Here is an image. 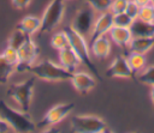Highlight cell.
Listing matches in <instances>:
<instances>
[{
  "label": "cell",
  "instance_id": "cell-3",
  "mask_svg": "<svg viewBox=\"0 0 154 133\" xmlns=\"http://www.w3.org/2000/svg\"><path fill=\"white\" fill-rule=\"evenodd\" d=\"M30 115L17 110L8 105L4 99H0V117L4 119L14 132H34L36 125L29 117Z\"/></svg>",
  "mask_w": 154,
  "mask_h": 133
},
{
  "label": "cell",
  "instance_id": "cell-2",
  "mask_svg": "<svg viewBox=\"0 0 154 133\" xmlns=\"http://www.w3.org/2000/svg\"><path fill=\"white\" fill-rule=\"evenodd\" d=\"M28 72L35 75V78H40L47 81H64L70 80L72 77L70 71L51 60H43L36 65H31L28 68Z\"/></svg>",
  "mask_w": 154,
  "mask_h": 133
},
{
  "label": "cell",
  "instance_id": "cell-8",
  "mask_svg": "<svg viewBox=\"0 0 154 133\" xmlns=\"http://www.w3.org/2000/svg\"><path fill=\"white\" fill-rule=\"evenodd\" d=\"M40 53V49L34 40L30 38V36L26 37L24 43L18 48V64L14 67V71L17 72H28V68L34 65L37 55Z\"/></svg>",
  "mask_w": 154,
  "mask_h": 133
},
{
  "label": "cell",
  "instance_id": "cell-26",
  "mask_svg": "<svg viewBox=\"0 0 154 133\" xmlns=\"http://www.w3.org/2000/svg\"><path fill=\"white\" fill-rule=\"evenodd\" d=\"M132 22H134V19L126 12H120V13L113 14V25H116V26L130 28Z\"/></svg>",
  "mask_w": 154,
  "mask_h": 133
},
{
  "label": "cell",
  "instance_id": "cell-31",
  "mask_svg": "<svg viewBox=\"0 0 154 133\" xmlns=\"http://www.w3.org/2000/svg\"><path fill=\"white\" fill-rule=\"evenodd\" d=\"M11 131H12L11 126H10L4 119L0 117V133H8V132H11Z\"/></svg>",
  "mask_w": 154,
  "mask_h": 133
},
{
  "label": "cell",
  "instance_id": "cell-28",
  "mask_svg": "<svg viewBox=\"0 0 154 133\" xmlns=\"http://www.w3.org/2000/svg\"><path fill=\"white\" fill-rule=\"evenodd\" d=\"M128 1H129V0H112L109 11H111L113 14H116V13H120V12H125Z\"/></svg>",
  "mask_w": 154,
  "mask_h": 133
},
{
  "label": "cell",
  "instance_id": "cell-7",
  "mask_svg": "<svg viewBox=\"0 0 154 133\" xmlns=\"http://www.w3.org/2000/svg\"><path fill=\"white\" fill-rule=\"evenodd\" d=\"M73 108H75V103L72 102L53 105L46 111L43 117L36 123V128L43 129V128H49V127H53L54 125H58L71 114Z\"/></svg>",
  "mask_w": 154,
  "mask_h": 133
},
{
  "label": "cell",
  "instance_id": "cell-12",
  "mask_svg": "<svg viewBox=\"0 0 154 133\" xmlns=\"http://www.w3.org/2000/svg\"><path fill=\"white\" fill-rule=\"evenodd\" d=\"M70 81H71L72 86L75 87V90L82 95L89 92L96 85V80H95L94 75H91L87 72H76L75 71L72 73Z\"/></svg>",
  "mask_w": 154,
  "mask_h": 133
},
{
  "label": "cell",
  "instance_id": "cell-9",
  "mask_svg": "<svg viewBox=\"0 0 154 133\" xmlns=\"http://www.w3.org/2000/svg\"><path fill=\"white\" fill-rule=\"evenodd\" d=\"M95 19H96V16H95V11L89 6V7H84V8H81L76 12L73 19H72V23H71V26L77 31L79 32L81 35H83L84 37L90 35L91 32V29L94 26V23H95Z\"/></svg>",
  "mask_w": 154,
  "mask_h": 133
},
{
  "label": "cell",
  "instance_id": "cell-18",
  "mask_svg": "<svg viewBox=\"0 0 154 133\" xmlns=\"http://www.w3.org/2000/svg\"><path fill=\"white\" fill-rule=\"evenodd\" d=\"M40 26H41V18H37L35 16H25L17 24L16 28L25 32L28 36H31L40 30Z\"/></svg>",
  "mask_w": 154,
  "mask_h": 133
},
{
  "label": "cell",
  "instance_id": "cell-27",
  "mask_svg": "<svg viewBox=\"0 0 154 133\" xmlns=\"http://www.w3.org/2000/svg\"><path fill=\"white\" fill-rule=\"evenodd\" d=\"M1 55H2L10 64L14 65V67H16V65L18 64V60H19V58H18V49H16L14 47L7 44V47L5 48V50L2 52Z\"/></svg>",
  "mask_w": 154,
  "mask_h": 133
},
{
  "label": "cell",
  "instance_id": "cell-34",
  "mask_svg": "<svg viewBox=\"0 0 154 133\" xmlns=\"http://www.w3.org/2000/svg\"><path fill=\"white\" fill-rule=\"evenodd\" d=\"M150 4H153V5H154V0H150Z\"/></svg>",
  "mask_w": 154,
  "mask_h": 133
},
{
  "label": "cell",
  "instance_id": "cell-20",
  "mask_svg": "<svg viewBox=\"0 0 154 133\" xmlns=\"http://www.w3.org/2000/svg\"><path fill=\"white\" fill-rule=\"evenodd\" d=\"M14 72V65L10 64L0 54V84H7L11 74Z\"/></svg>",
  "mask_w": 154,
  "mask_h": 133
},
{
  "label": "cell",
  "instance_id": "cell-21",
  "mask_svg": "<svg viewBox=\"0 0 154 133\" xmlns=\"http://www.w3.org/2000/svg\"><path fill=\"white\" fill-rule=\"evenodd\" d=\"M51 46L55 49V50H61L66 47L70 46L69 43V37L66 35V32L63 30V31H58L55 32L52 37H51Z\"/></svg>",
  "mask_w": 154,
  "mask_h": 133
},
{
  "label": "cell",
  "instance_id": "cell-1",
  "mask_svg": "<svg viewBox=\"0 0 154 133\" xmlns=\"http://www.w3.org/2000/svg\"><path fill=\"white\" fill-rule=\"evenodd\" d=\"M64 31L66 32L67 37H69V43L70 47L75 50V53L78 55V58L81 59V62L84 64V66H87V68L90 69V72L97 78H100V73L95 66V64L93 62L91 58H90V48H89V43L85 40V37L83 35H81L79 32H77L71 25L66 26L64 29Z\"/></svg>",
  "mask_w": 154,
  "mask_h": 133
},
{
  "label": "cell",
  "instance_id": "cell-23",
  "mask_svg": "<svg viewBox=\"0 0 154 133\" xmlns=\"http://www.w3.org/2000/svg\"><path fill=\"white\" fill-rule=\"evenodd\" d=\"M26 37H28V35L25 32H23L22 30H19V29L16 28L14 31L12 32V35L8 38V44L12 46V47H14L16 49H18L24 43V41L26 40Z\"/></svg>",
  "mask_w": 154,
  "mask_h": 133
},
{
  "label": "cell",
  "instance_id": "cell-24",
  "mask_svg": "<svg viewBox=\"0 0 154 133\" xmlns=\"http://www.w3.org/2000/svg\"><path fill=\"white\" fill-rule=\"evenodd\" d=\"M137 18L141 20L148 22V23H154V5L148 4L144 6H141Z\"/></svg>",
  "mask_w": 154,
  "mask_h": 133
},
{
  "label": "cell",
  "instance_id": "cell-17",
  "mask_svg": "<svg viewBox=\"0 0 154 133\" xmlns=\"http://www.w3.org/2000/svg\"><path fill=\"white\" fill-rule=\"evenodd\" d=\"M154 47V37H132L128 48L129 52L146 54Z\"/></svg>",
  "mask_w": 154,
  "mask_h": 133
},
{
  "label": "cell",
  "instance_id": "cell-15",
  "mask_svg": "<svg viewBox=\"0 0 154 133\" xmlns=\"http://www.w3.org/2000/svg\"><path fill=\"white\" fill-rule=\"evenodd\" d=\"M109 37L111 40L119 47L125 48L129 46L131 38H132V34L130 28H123V26H116L113 25L112 29L109 30Z\"/></svg>",
  "mask_w": 154,
  "mask_h": 133
},
{
  "label": "cell",
  "instance_id": "cell-14",
  "mask_svg": "<svg viewBox=\"0 0 154 133\" xmlns=\"http://www.w3.org/2000/svg\"><path fill=\"white\" fill-rule=\"evenodd\" d=\"M59 61H60V65L67 71H70L71 73H73L77 66L81 64V59L70 46L59 50Z\"/></svg>",
  "mask_w": 154,
  "mask_h": 133
},
{
  "label": "cell",
  "instance_id": "cell-10",
  "mask_svg": "<svg viewBox=\"0 0 154 133\" xmlns=\"http://www.w3.org/2000/svg\"><path fill=\"white\" fill-rule=\"evenodd\" d=\"M135 72L129 66L125 56H116L106 71L107 78H135Z\"/></svg>",
  "mask_w": 154,
  "mask_h": 133
},
{
  "label": "cell",
  "instance_id": "cell-5",
  "mask_svg": "<svg viewBox=\"0 0 154 133\" xmlns=\"http://www.w3.org/2000/svg\"><path fill=\"white\" fill-rule=\"evenodd\" d=\"M71 128L77 133H102L107 131V123L96 115H75L70 120Z\"/></svg>",
  "mask_w": 154,
  "mask_h": 133
},
{
  "label": "cell",
  "instance_id": "cell-6",
  "mask_svg": "<svg viewBox=\"0 0 154 133\" xmlns=\"http://www.w3.org/2000/svg\"><path fill=\"white\" fill-rule=\"evenodd\" d=\"M64 11H65L64 0H51V2L47 5L41 17V26L38 32L40 34L49 32L57 25H59L60 22L63 20Z\"/></svg>",
  "mask_w": 154,
  "mask_h": 133
},
{
  "label": "cell",
  "instance_id": "cell-4",
  "mask_svg": "<svg viewBox=\"0 0 154 133\" xmlns=\"http://www.w3.org/2000/svg\"><path fill=\"white\" fill-rule=\"evenodd\" d=\"M34 85H35V75L25 79L22 83H16L10 85L6 92L7 96L13 98L18 103V105L20 107V110L26 114H29L31 98L34 93Z\"/></svg>",
  "mask_w": 154,
  "mask_h": 133
},
{
  "label": "cell",
  "instance_id": "cell-11",
  "mask_svg": "<svg viewBox=\"0 0 154 133\" xmlns=\"http://www.w3.org/2000/svg\"><path fill=\"white\" fill-rule=\"evenodd\" d=\"M113 26V13L111 11L101 12V14L95 19L94 26L91 29V32L89 35L88 43L90 44L93 41H95L97 37L103 36L109 32V30Z\"/></svg>",
  "mask_w": 154,
  "mask_h": 133
},
{
  "label": "cell",
  "instance_id": "cell-25",
  "mask_svg": "<svg viewBox=\"0 0 154 133\" xmlns=\"http://www.w3.org/2000/svg\"><path fill=\"white\" fill-rule=\"evenodd\" d=\"M83 1H85L94 11L100 13L109 11L111 4H112V0H83Z\"/></svg>",
  "mask_w": 154,
  "mask_h": 133
},
{
  "label": "cell",
  "instance_id": "cell-16",
  "mask_svg": "<svg viewBox=\"0 0 154 133\" xmlns=\"http://www.w3.org/2000/svg\"><path fill=\"white\" fill-rule=\"evenodd\" d=\"M132 37H154V23H148L138 18L130 25Z\"/></svg>",
  "mask_w": 154,
  "mask_h": 133
},
{
  "label": "cell",
  "instance_id": "cell-13",
  "mask_svg": "<svg viewBox=\"0 0 154 133\" xmlns=\"http://www.w3.org/2000/svg\"><path fill=\"white\" fill-rule=\"evenodd\" d=\"M89 48H90L91 54L96 59L103 60L111 53V41L106 35H103V36L97 37L95 41H93L89 44Z\"/></svg>",
  "mask_w": 154,
  "mask_h": 133
},
{
  "label": "cell",
  "instance_id": "cell-32",
  "mask_svg": "<svg viewBox=\"0 0 154 133\" xmlns=\"http://www.w3.org/2000/svg\"><path fill=\"white\" fill-rule=\"evenodd\" d=\"M140 7L141 6H144V5H148V4H150V0H134Z\"/></svg>",
  "mask_w": 154,
  "mask_h": 133
},
{
  "label": "cell",
  "instance_id": "cell-33",
  "mask_svg": "<svg viewBox=\"0 0 154 133\" xmlns=\"http://www.w3.org/2000/svg\"><path fill=\"white\" fill-rule=\"evenodd\" d=\"M150 99H152V103L154 105V85L150 86Z\"/></svg>",
  "mask_w": 154,
  "mask_h": 133
},
{
  "label": "cell",
  "instance_id": "cell-19",
  "mask_svg": "<svg viewBox=\"0 0 154 133\" xmlns=\"http://www.w3.org/2000/svg\"><path fill=\"white\" fill-rule=\"evenodd\" d=\"M126 61L129 64V66L131 67V69L135 73H138L141 69H143L147 65V59H146V54H141V53H135V52H130L129 55L126 56Z\"/></svg>",
  "mask_w": 154,
  "mask_h": 133
},
{
  "label": "cell",
  "instance_id": "cell-30",
  "mask_svg": "<svg viewBox=\"0 0 154 133\" xmlns=\"http://www.w3.org/2000/svg\"><path fill=\"white\" fill-rule=\"evenodd\" d=\"M11 1H12L13 7L17 8V10H24L31 2V0H11Z\"/></svg>",
  "mask_w": 154,
  "mask_h": 133
},
{
  "label": "cell",
  "instance_id": "cell-22",
  "mask_svg": "<svg viewBox=\"0 0 154 133\" xmlns=\"http://www.w3.org/2000/svg\"><path fill=\"white\" fill-rule=\"evenodd\" d=\"M137 79L140 83L144 85L153 86L154 85V65L146 66L143 69H141L137 74Z\"/></svg>",
  "mask_w": 154,
  "mask_h": 133
},
{
  "label": "cell",
  "instance_id": "cell-29",
  "mask_svg": "<svg viewBox=\"0 0 154 133\" xmlns=\"http://www.w3.org/2000/svg\"><path fill=\"white\" fill-rule=\"evenodd\" d=\"M125 12H126L132 19H136V18L138 17L140 6H138L134 0H129V1H128V5H126V8H125Z\"/></svg>",
  "mask_w": 154,
  "mask_h": 133
}]
</instances>
